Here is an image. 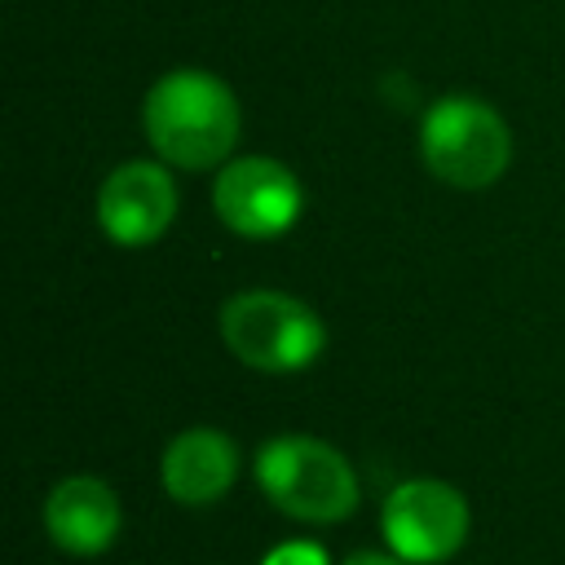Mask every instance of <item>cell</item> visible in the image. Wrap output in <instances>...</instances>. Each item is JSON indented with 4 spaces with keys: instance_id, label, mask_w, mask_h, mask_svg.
I'll use <instances>...</instances> for the list:
<instances>
[{
    "instance_id": "6da1fadb",
    "label": "cell",
    "mask_w": 565,
    "mask_h": 565,
    "mask_svg": "<svg viewBox=\"0 0 565 565\" xmlns=\"http://www.w3.org/2000/svg\"><path fill=\"white\" fill-rule=\"evenodd\" d=\"M141 128L168 168L203 172L230 159L243 132V110L221 75L199 66H177L150 84L141 102Z\"/></svg>"
},
{
    "instance_id": "7a4b0ae2",
    "label": "cell",
    "mask_w": 565,
    "mask_h": 565,
    "mask_svg": "<svg viewBox=\"0 0 565 565\" xmlns=\"http://www.w3.org/2000/svg\"><path fill=\"white\" fill-rule=\"evenodd\" d=\"M221 340L243 366L265 375H287L322 358L327 327L318 309H309L300 296L252 287L221 305Z\"/></svg>"
},
{
    "instance_id": "3957f363",
    "label": "cell",
    "mask_w": 565,
    "mask_h": 565,
    "mask_svg": "<svg viewBox=\"0 0 565 565\" xmlns=\"http://www.w3.org/2000/svg\"><path fill=\"white\" fill-rule=\"evenodd\" d=\"M419 159L441 185L486 190L512 163V132L490 102L450 93L419 119Z\"/></svg>"
},
{
    "instance_id": "277c9868",
    "label": "cell",
    "mask_w": 565,
    "mask_h": 565,
    "mask_svg": "<svg viewBox=\"0 0 565 565\" xmlns=\"http://www.w3.org/2000/svg\"><path fill=\"white\" fill-rule=\"evenodd\" d=\"M256 481L265 499L296 521L335 525L358 508V477L349 459L305 433L269 437L256 450Z\"/></svg>"
},
{
    "instance_id": "5b68a950",
    "label": "cell",
    "mask_w": 565,
    "mask_h": 565,
    "mask_svg": "<svg viewBox=\"0 0 565 565\" xmlns=\"http://www.w3.org/2000/svg\"><path fill=\"white\" fill-rule=\"evenodd\" d=\"M212 212L238 238H278L300 221L305 190L287 163L269 154H243L221 163L212 181Z\"/></svg>"
},
{
    "instance_id": "8992f818",
    "label": "cell",
    "mask_w": 565,
    "mask_h": 565,
    "mask_svg": "<svg viewBox=\"0 0 565 565\" xmlns=\"http://www.w3.org/2000/svg\"><path fill=\"white\" fill-rule=\"evenodd\" d=\"M380 530L393 556L411 565H441L468 539V499L437 477H411L384 499Z\"/></svg>"
},
{
    "instance_id": "52a82bcc",
    "label": "cell",
    "mask_w": 565,
    "mask_h": 565,
    "mask_svg": "<svg viewBox=\"0 0 565 565\" xmlns=\"http://www.w3.org/2000/svg\"><path fill=\"white\" fill-rule=\"evenodd\" d=\"M177 181L168 163L128 159L97 185V225L119 247H150L177 221Z\"/></svg>"
},
{
    "instance_id": "ba28073f",
    "label": "cell",
    "mask_w": 565,
    "mask_h": 565,
    "mask_svg": "<svg viewBox=\"0 0 565 565\" xmlns=\"http://www.w3.org/2000/svg\"><path fill=\"white\" fill-rule=\"evenodd\" d=\"M119 499L102 477H66L44 499V530L66 556H102L119 539Z\"/></svg>"
},
{
    "instance_id": "9c48e42d",
    "label": "cell",
    "mask_w": 565,
    "mask_h": 565,
    "mask_svg": "<svg viewBox=\"0 0 565 565\" xmlns=\"http://www.w3.org/2000/svg\"><path fill=\"white\" fill-rule=\"evenodd\" d=\"M159 477L163 490L185 508L216 503L238 477V446L221 428H185L168 441Z\"/></svg>"
},
{
    "instance_id": "30bf717a",
    "label": "cell",
    "mask_w": 565,
    "mask_h": 565,
    "mask_svg": "<svg viewBox=\"0 0 565 565\" xmlns=\"http://www.w3.org/2000/svg\"><path fill=\"white\" fill-rule=\"evenodd\" d=\"M260 565H327V556H322V547H318V543L296 539V543H278Z\"/></svg>"
},
{
    "instance_id": "8fae6325",
    "label": "cell",
    "mask_w": 565,
    "mask_h": 565,
    "mask_svg": "<svg viewBox=\"0 0 565 565\" xmlns=\"http://www.w3.org/2000/svg\"><path fill=\"white\" fill-rule=\"evenodd\" d=\"M344 565H411V561H402V556H380V552H358V556L344 561Z\"/></svg>"
}]
</instances>
